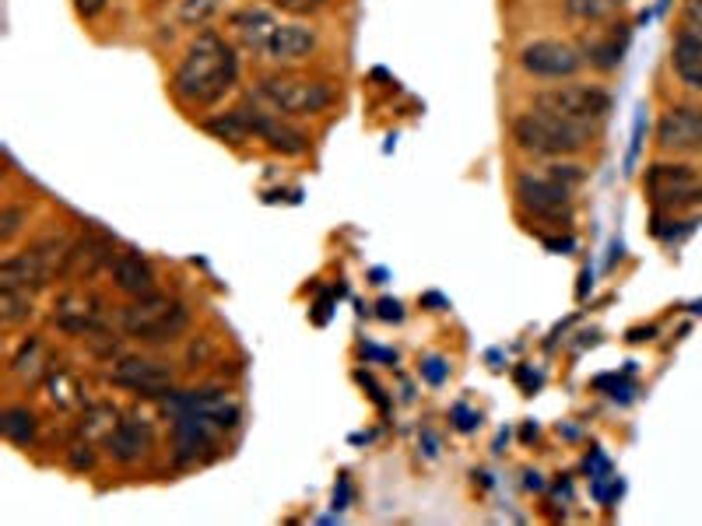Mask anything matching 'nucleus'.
Returning <instances> with one entry per match:
<instances>
[{"label":"nucleus","mask_w":702,"mask_h":526,"mask_svg":"<svg viewBox=\"0 0 702 526\" xmlns=\"http://www.w3.org/2000/svg\"><path fill=\"white\" fill-rule=\"evenodd\" d=\"M239 78V60L222 35L204 32L190 43L172 75V96L190 109L219 105Z\"/></svg>","instance_id":"nucleus-1"},{"label":"nucleus","mask_w":702,"mask_h":526,"mask_svg":"<svg viewBox=\"0 0 702 526\" xmlns=\"http://www.w3.org/2000/svg\"><path fill=\"white\" fill-rule=\"evenodd\" d=\"M598 137L593 123H576L566 116L545 113V109H531L513 120V141L520 152L542 155V158H566L583 152L587 144Z\"/></svg>","instance_id":"nucleus-2"},{"label":"nucleus","mask_w":702,"mask_h":526,"mask_svg":"<svg viewBox=\"0 0 702 526\" xmlns=\"http://www.w3.org/2000/svg\"><path fill=\"white\" fill-rule=\"evenodd\" d=\"M116 320H120V331L127 337L155 348V344H172L187 334L190 310L172 295L152 292V295L134 299L131 305H123Z\"/></svg>","instance_id":"nucleus-3"},{"label":"nucleus","mask_w":702,"mask_h":526,"mask_svg":"<svg viewBox=\"0 0 702 526\" xmlns=\"http://www.w3.org/2000/svg\"><path fill=\"white\" fill-rule=\"evenodd\" d=\"M70 239L64 235H49V239L32 243L29 249L14 253L0 264V288H22V292H40L49 281L60 278V264Z\"/></svg>","instance_id":"nucleus-4"},{"label":"nucleus","mask_w":702,"mask_h":526,"mask_svg":"<svg viewBox=\"0 0 702 526\" xmlns=\"http://www.w3.org/2000/svg\"><path fill=\"white\" fill-rule=\"evenodd\" d=\"M257 99L271 105V113L281 116H316L331 109L334 92L323 81L299 78V75H267L257 85Z\"/></svg>","instance_id":"nucleus-5"},{"label":"nucleus","mask_w":702,"mask_h":526,"mask_svg":"<svg viewBox=\"0 0 702 526\" xmlns=\"http://www.w3.org/2000/svg\"><path fill=\"white\" fill-rule=\"evenodd\" d=\"M646 197L660 211H689L702 204V176L686 161H657L646 172Z\"/></svg>","instance_id":"nucleus-6"},{"label":"nucleus","mask_w":702,"mask_h":526,"mask_svg":"<svg viewBox=\"0 0 702 526\" xmlns=\"http://www.w3.org/2000/svg\"><path fill=\"white\" fill-rule=\"evenodd\" d=\"M611 105L615 102H611V96L598 85H555L534 96V109H545V113L566 116L576 123H593V126L608 120Z\"/></svg>","instance_id":"nucleus-7"},{"label":"nucleus","mask_w":702,"mask_h":526,"mask_svg":"<svg viewBox=\"0 0 702 526\" xmlns=\"http://www.w3.org/2000/svg\"><path fill=\"white\" fill-rule=\"evenodd\" d=\"M516 201L534 217L562 222V217H569V211H572V187L562 183L559 176H551L548 169L524 172L516 179Z\"/></svg>","instance_id":"nucleus-8"},{"label":"nucleus","mask_w":702,"mask_h":526,"mask_svg":"<svg viewBox=\"0 0 702 526\" xmlns=\"http://www.w3.org/2000/svg\"><path fill=\"white\" fill-rule=\"evenodd\" d=\"M110 383L131 390L137 396H169L172 393V369L166 361L148 355H120L110 369Z\"/></svg>","instance_id":"nucleus-9"},{"label":"nucleus","mask_w":702,"mask_h":526,"mask_svg":"<svg viewBox=\"0 0 702 526\" xmlns=\"http://www.w3.org/2000/svg\"><path fill=\"white\" fill-rule=\"evenodd\" d=\"M520 67H524L531 78L562 81L583 67V53L562 40H534L520 49Z\"/></svg>","instance_id":"nucleus-10"},{"label":"nucleus","mask_w":702,"mask_h":526,"mask_svg":"<svg viewBox=\"0 0 702 526\" xmlns=\"http://www.w3.org/2000/svg\"><path fill=\"white\" fill-rule=\"evenodd\" d=\"M53 323H57L60 331L70 334V337H88V340L110 337V323H105L102 302L88 292L60 295L57 305H53Z\"/></svg>","instance_id":"nucleus-11"},{"label":"nucleus","mask_w":702,"mask_h":526,"mask_svg":"<svg viewBox=\"0 0 702 526\" xmlns=\"http://www.w3.org/2000/svg\"><path fill=\"white\" fill-rule=\"evenodd\" d=\"M657 144L668 155H695L702 152V109L699 105H671L657 123Z\"/></svg>","instance_id":"nucleus-12"},{"label":"nucleus","mask_w":702,"mask_h":526,"mask_svg":"<svg viewBox=\"0 0 702 526\" xmlns=\"http://www.w3.org/2000/svg\"><path fill=\"white\" fill-rule=\"evenodd\" d=\"M239 116L246 120V131L249 137L264 141L267 148L278 152V155H302L305 148H310V137H305L302 131H296L292 123H285L281 116H271L264 113L260 105H239Z\"/></svg>","instance_id":"nucleus-13"},{"label":"nucleus","mask_w":702,"mask_h":526,"mask_svg":"<svg viewBox=\"0 0 702 526\" xmlns=\"http://www.w3.org/2000/svg\"><path fill=\"white\" fill-rule=\"evenodd\" d=\"M113 264V243L105 235H81L67 246L64 264H60V278H78L88 281L96 278L102 267Z\"/></svg>","instance_id":"nucleus-14"},{"label":"nucleus","mask_w":702,"mask_h":526,"mask_svg":"<svg viewBox=\"0 0 702 526\" xmlns=\"http://www.w3.org/2000/svg\"><path fill=\"white\" fill-rule=\"evenodd\" d=\"M152 446H155V428L148 418H137V414L120 418L116 428L110 432V439H105V452H110L116 463H137L148 457Z\"/></svg>","instance_id":"nucleus-15"},{"label":"nucleus","mask_w":702,"mask_h":526,"mask_svg":"<svg viewBox=\"0 0 702 526\" xmlns=\"http://www.w3.org/2000/svg\"><path fill=\"white\" fill-rule=\"evenodd\" d=\"M110 275H113V288L131 299H141V295H152L155 292V267L141 257V253L134 249H123L113 257L110 264Z\"/></svg>","instance_id":"nucleus-16"},{"label":"nucleus","mask_w":702,"mask_h":526,"mask_svg":"<svg viewBox=\"0 0 702 526\" xmlns=\"http://www.w3.org/2000/svg\"><path fill=\"white\" fill-rule=\"evenodd\" d=\"M313 49H316V29L292 22V25L275 29L271 43H267V57L275 64H299L310 57Z\"/></svg>","instance_id":"nucleus-17"},{"label":"nucleus","mask_w":702,"mask_h":526,"mask_svg":"<svg viewBox=\"0 0 702 526\" xmlns=\"http://www.w3.org/2000/svg\"><path fill=\"white\" fill-rule=\"evenodd\" d=\"M229 25L236 29L239 43L249 49V53H267V43H271V35L278 29L275 14L264 11V8H243L229 18Z\"/></svg>","instance_id":"nucleus-18"},{"label":"nucleus","mask_w":702,"mask_h":526,"mask_svg":"<svg viewBox=\"0 0 702 526\" xmlns=\"http://www.w3.org/2000/svg\"><path fill=\"white\" fill-rule=\"evenodd\" d=\"M671 67L681 78V85L692 88V92H702V35L695 32L678 35L671 46Z\"/></svg>","instance_id":"nucleus-19"},{"label":"nucleus","mask_w":702,"mask_h":526,"mask_svg":"<svg viewBox=\"0 0 702 526\" xmlns=\"http://www.w3.org/2000/svg\"><path fill=\"white\" fill-rule=\"evenodd\" d=\"M11 372L22 379V383H35V379H43L53 372V361H49V348L40 337H25L18 344V351L11 355Z\"/></svg>","instance_id":"nucleus-20"},{"label":"nucleus","mask_w":702,"mask_h":526,"mask_svg":"<svg viewBox=\"0 0 702 526\" xmlns=\"http://www.w3.org/2000/svg\"><path fill=\"white\" fill-rule=\"evenodd\" d=\"M625 43H628V32L619 35V29H611L608 35H601V40H590L583 46V53H587V60L598 67V70H615L622 64Z\"/></svg>","instance_id":"nucleus-21"},{"label":"nucleus","mask_w":702,"mask_h":526,"mask_svg":"<svg viewBox=\"0 0 702 526\" xmlns=\"http://www.w3.org/2000/svg\"><path fill=\"white\" fill-rule=\"evenodd\" d=\"M0 432H4V439L14 446H29L35 439V432H40V418H35V411L14 404L0 414Z\"/></svg>","instance_id":"nucleus-22"},{"label":"nucleus","mask_w":702,"mask_h":526,"mask_svg":"<svg viewBox=\"0 0 702 526\" xmlns=\"http://www.w3.org/2000/svg\"><path fill=\"white\" fill-rule=\"evenodd\" d=\"M32 292H22V288H0V323L4 326H22L25 320H32Z\"/></svg>","instance_id":"nucleus-23"},{"label":"nucleus","mask_w":702,"mask_h":526,"mask_svg":"<svg viewBox=\"0 0 702 526\" xmlns=\"http://www.w3.org/2000/svg\"><path fill=\"white\" fill-rule=\"evenodd\" d=\"M625 8V0H566V14L576 22H608L611 14H619Z\"/></svg>","instance_id":"nucleus-24"},{"label":"nucleus","mask_w":702,"mask_h":526,"mask_svg":"<svg viewBox=\"0 0 702 526\" xmlns=\"http://www.w3.org/2000/svg\"><path fill=\"white\" fill-rule=\"evenodd\" d=\"M204 131H208V134H214L219 141H229V144H243V141H249L246 120L239 116V109H232V113H219V116H208V120H204Z\"/></svg>","instance_id":"nucleus-25"},{"label":"nucleus","mask_w":702,"mask_h":526,"mask_svg":"<svg viewBox=\"0 0 702 526\" xmlns=\"http://www.w3.org/2000/svg\"><path fill=\"white\" fill-rule=\"evenodd\" d=\"M120 422V411L110 404H96L85 411V422H81V435L85 439H110V432Z\"/></svg>","instance_id":"nucleus-26"},{"label":"nucleus","mask_w":702,"mask_h":526,"mask_svg":"<svg viewBox=\"0 0 702 526\" xmlns=\"http://www.w3.org/2000/svg\"><path fill=\"white\" fill-rule=\"evenodd\" d=\"M49 401L60 404V407L81 404V387H78V379L70 376V372L53 369V372H49Z\"/></svg>","instance_id":"nucleus-27"},{"label":"nucleus","mask_w":702,"mask_h":526,"mask_svg":"<svg viewBox=\"0 0 702 526\" xmlns=\"http://www.w3.org/2000/svg\"><path fill=\"white\" fill-rule=\"evenodd\" d=\"M222 8V0H179V18L187 25H204Z\"/></svg>","instance_id":"nucleus-28"},{"label":"nucleus","mask_w":702,"mask_h":526,"mask_svg":"<svg viewBox=\"0 0 702 526\" xmlns=\"http://www.w3.org/2000/svg\"><path fill=\"white\" fill-rule=\"evenodd\" d=\"M29 222V211L25 208H14L8 204L4 211H0V243H11L18 232H22V225Z\"/></svg>","instance_id":"nucleus-29"},{"label":"nucleus","mask_w":702,"mask_h":526,"mask_svg":"<svg viewBox=\"0 0 702 526\" xmlns=\"http://www.w3.org/2000/svg\"><path fill=\"white\" fill-rule=\"evenodd\" d=\"M271 4L288 14H316L327 8V0H271Z\"/></svg>","instance_id":"nucleus-30"},{"label":"nucleus","mask_w":702,"mask_h":526,"mask_svg":"<svg viewBox=\"0 0 702 526\" xmlns=\"http://www.w3.org/2000/svg\"><path fill=\"white\" fill-rule=\"evenodd\" d=\"M380 316H383L387 323H401V320H404L401 302H398V299H383V302H380Z\"/></svg>","instance_id":"nucleus-31"},{"label":"nucleus","mask_w":702,"mask_h":526,"mask_svg":"<svg viewBox=\"0 0 702 526\" xmlns=\"http://www.w3.org/2000/svg\"><path fill=\"white\" fill-rule=\"evenodd\" d=\"M75 8H78L81 18H96V14L105 11V0H75Z\"/></svg>","instance_id":"nucleus-32"},{"label":"nucleus","mask_w":702,"mask_h":526,"mask_svg":"<svg viewBox=\"0 0 702 526\" xmlns=\"http://www.w3.org/2000/svg\"><path fill=\"white\" fill-rule=\"evenodd\" d=\"M443 361L439 358H432V361H425V376L432 379V383H443V376H446V369H439Z\"/></svg>","instance_id":"nucleus-33"},{"label":"nucleus","mask_w":702,"mask_h":526,"mask_svg":"<svg viewBox=\"0 0 702 526\" xmlns=\"http://www.w3.org/2000/svg\"><path fill=\"white\" fill-rule=\"evenodd\" d=\"M692 8H695V11H702V0H692Z\"/></svg>","instance_id":"nucleus-34"}]
</instances>
